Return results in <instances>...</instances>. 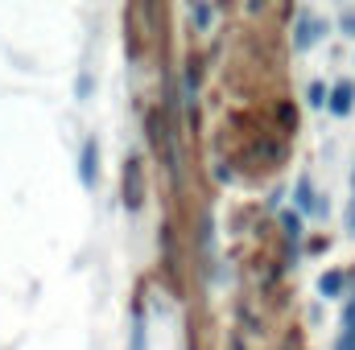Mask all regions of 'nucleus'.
I'll use <instances>...</instances> for the list:
<instances>
[{"label": "nucleus", "instance_id": "1", "mask_svg": "<svg viewBox=\"0 0 355 350\" xmlns=\"http://www.w3.org/2000/svg\"><path fill=\"white\" fill-rule=\"evenodd\" d=\"M355 107V83H339V87L331 91V111L335 116H347Z\"/></svg>", "mask_w": 355, "mask_h": 350}, {"label": "nucleus", "instance_id": "2", "mask_svg": "<svg viewBox=\"0 0 355 350\" xmlns=\"http://www.w3.org/2000/svg\"><path fill=\"white\" fill-rule=\"evenodd\" d=\"M318 37H322V25H318V21H306V25H302V37H297V42H302V46H314Z\"/></svg>", "mask_w": 355, "mask_h": 350}, {"label": "nucleus", "instance_id": "3", "mask_svg": "<svg viewBox=\"0 0 355 350\" xmlns=\"http://www.w3.org/2000/svg\"><path fill=\"white\" fill-rule=\"evenodd\" d=\"M343 288V272H331V276H322V293H339Z\"/></svg>", "mask_w": 355, "mask_h": 350}, {"label": "nucleus", "instance_id": "4", "mask_svg": "<svg viewBox=\"0 0 355 350\" xmlns=\"http://www.w3.org/2000/svg\"><path fill=\"white\" fill-rule=\"evenodd\" d=\"M343 25H347V29H355V12H347V17H343Z\"/></svg>", "mask_w": 355, "mask_h": 350}]
</instances>
